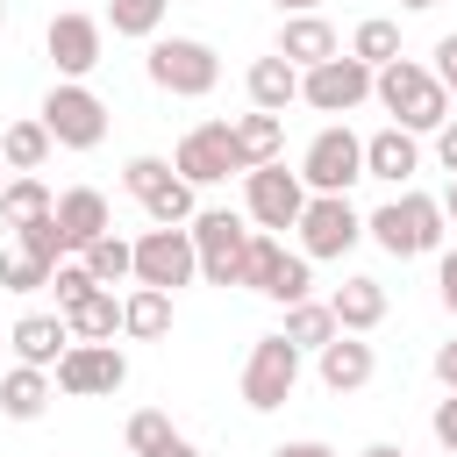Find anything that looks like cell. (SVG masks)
Instances as JSON below:
<instances>
[{
	"label": "cell",
	"instance_id": "obj_15",
	"mask_svg": "<svg viewBox=\"0 0 457 457\" xmlns=\"http://www.w3.org/2000/svg\"><path fill=\"white\" fill-rule=\"evenodd\" d=\"M50 221H57V236H64V250H93V243L114 228V214H107V193H93V186H71V193H57V200H50Z\"/></svg>",
	"mask_w": 457,
	"mask_h": 457
},
{
	"label": "cell",
	"instance_id": "obj_28",
	"mask_svg": "<svg viewBox=\"0 0 457 457\" xmlns=\"http://www.w3.org/2000/svg\"><path fill=\"white\" fill-rule=\"evenodd\" d=\"M50 150H57V143H50L43 121H7V136H0V164H7V171H43Z\"/></svg>",
	"mask_w": 457,
	"mask_h": 457
},
{
	"label": "cell",
	"instance_id": "obj_12",
	"mask_svg": "<svg viewBox=\"0 0 457 457\" xmlns=\"http://www.w3.org/2000/svg\"><path fill=\"white\" fill-rule=\"evenodd\" d=\"M121 378H129V357H121L114 343H71V350L57 357V371H50V386H57V393H71V400L121 393Z\"/></svg>",
	"mask_w": 457,
	"mask_h": 457
},
{
	"label": "cell",
	"instance_id": "obj_35",
	"mask_svg": "<svg viewBox=\"0 0 457 457\" xmlns=\"http://www.w3.org/2000/svg\"><path fill=\"white\" fill-rule=\"evenodd\" d=\"M50 293H57V314H71V307L93 293V271H86L79 257H57V271H50Z\"/></svg>",
	"mask_w": 457,
	"mask_h": 457
},
{
	"label": "cell",
	"instance_id": "obj_22",
	"mask_svg": "<svg viewBox=\"0 0 457 457\" xmlns=\"http://www.w3.org/2000/svg\"><path fill=\"white\" fill-rule=\"evenodd\" d=\"M228 136H236V157H243V171H257V164H278V150H286V114H236L228 121Z\"/></svg>",
	"mask_w": 457,
	"mask_h": 457
},
{
	"label": "cell",
	"instance_id": "obj_13",
	"mask_svg": "<svg viewBox=\"0 0 457 457\" xmlns=\"http://www.w3.org/2000/svg\"><path fill=\"white\" fill-rule=\"evenodd\" d=\"M300 100H307L314 114H350V107L371 100V64H357L350 50H336L328 64L300 71Z\"/></svg>",
	"mask_w": 457,
	"mask_h": 457
},
{
	"label": "cell",
	"instance_id": "obj_41",
	"mask_svg": "<svg viewBox=\"0 0 457 457\" xmlns=\"http://www.w3.org/2000/svg\"><path fill=\"white\" fill-rule=\"evenodd\" d=\"M436 164H443V171L457 179V114H450V121L436 129Z\"/></svg>",
	"mask_w": 457,
	"mask_h": 457
},
{
	"label": "cell",
	"instance_id": "obj_7",
	"mask_svg": "<svg viewBox=\"0 0 457 457\" xmlns=\"http://www.w3.org/2000/svg\"><path fill=\"white\" fill-rule=\"evenodd\" d=\"M186 236H193L200 278H207V286H236V271H243V243H250V221H243L236 207H200V214L186 221Z\"/></svg>",
	"mask_w": 457,
	"mask_h": 457
},
{
	"label": "cell",
	"instance_id": "obj_11",
	"mask_svg": "<svg viewBox=\"0 0 457 457\" xmlns=\"http://www.w3.org/2000/svg\"><path fill=\"white\" fill-rule=\"evenodd\" d=\"M193 278H200V257H193V236L186 228H143L136 236V286L179 293Z\"/></svg>",
	"mask_w": 457,
	"mask_h": 457
},
{
	"label": "cell",
	"instance_id": "obj_36",
	"mask_svg": "<svg viewBox=\"0 0 457 457\" xmlns=\"http://www.w3.org/2000/svg\"><path fill=\"white\" fill-rule=\"evenodd\" d=\"M164 436H171V414H157V407L129 414V450H136V457H150V450H157Z\"/></svg>",
	"mask_w": 457,
	"mask_h": 457
},
{
	"label": "cell",
	"instance_id": "obj_27",
	"mask_svg": "<svg viewBox=\"0 0 457 457\" xmlns=\"http://www.w3.org/2000/svg\"><path fill=\"white\" fill-rule=\"evenodd\" d=\"M50 214V186L36 179V171H14L7 186H0V221L7 228H29V221H43Z\"/></svg>",
	"mask_w": 457,
	"mask_h": 457
},
{
	"label": "cell",
	"instance_id": "obj_14",
	"mask_svg": "<svg viewBox=\"0 0 457 457\" xmlns=\"http://www.w3.org/2000/svg\"><path fill=\"white\" fill-rule=\"evenodd\" d=\"M100 43H107V21H100V14H79V7L50 14V29H43L50 64H57L64 79H79V86H86V71L100 64Z\"/></svg>",
	"mask_w": 457,
	"mask_h": 457
},
{
	"label": "cell",
	"instance_id": "obj_18",
	"mask_svg": "<svg viewBox=\"0 0 457 457\" xmlns=\"http://www.w3.org/2000/svg\"><path fill=\"white\" fill-rule=\"evenodd\" d=\"M7 350H14V364L57 371V357L71 350V328H64V314H21V321L7 328Z\"/></svg>",
	"mask_w": 457,
	"mask_h": 457
},
{
	"label": "cell",
	"instance_id": "obj_45",
	"mask_svg": "<svg viewBox=\"0 0 457 457\" xmlns=\"http://www.w3.org/2000/svg\"><path fill=\"white\" fill-rule=\"evenodd\" d=\"M278 14H321V0H271Z\"/></svg>",
	"mask_w": 457,
	"mask_h": 457
},
{
	"label": "cell",
	"instance_id": "obj_5",
	"mask_svg": "<svg viewBox=\"0 0 457 457\" xmlns=\"http://www.w3.org/2000/svg\"><path fill=\"white\" fill-rule=\"evenodd\" d=\"M357 179H364V136H357L350 121H328V129L300 150V186H307V193H343V200H350Z\"/></svg>",
	"mask_w": 457,
	"mask_h": 457
},
{
	"label": "cell",
	"instance_id": "obj_24",
	"mask_svg": "<svg viewBox=\"0 0 457 457\" xmlns=\"http://www.w3.org/2000/svg\"><path fill=\"white\" fill-rule=\"evenodd\" d=\"M121 336H136V343H164V336H171V293H157V286L121 293Z\"/></svg>",
	"mask_w": 457,
	"mask_h": 457
},
{
	"label": "cell",
	"instance_id": "obj_40",
	"mask_svg": "<svg viewBox=\"0 0 457 457\" xmlns=\"http://www.w3.org/2000/svg\"><path fill=\"white\" fill-rule=\"evenodd\" d=\"M436 293H443V307L457 314V250H443V257H436Z\"/></svg>",
	"mask_w": 457,
	"mask_h": 457
},
{
	"label": "cell",
	"instance_id": "obj_29",
	"mask_svg": "<svg viewBox=\"0 0 457 457\" xmlns=\"http://www.w3.org/2000/svg\"><path fill=\"white\" fill-rule=\"evenodd\" d=\"M79 264L93 271V286H107V293H114L121 278H136V243H121V236L107 228V236H100L93 250H79Z\"/></svg>",
	"mask_w": 457,
	"mask_h": 457
},
{
	"label": "cell",
	"instance_id": "obj_26",
	"mask_svg": "<svg viewBox=\"0 0 457 457\" xmlns=\"http://www.w3.org/2000/svg\"><path fill=\"white\" fill-rule=\"evenodd\" d=\"M293 350H321V343H336L343 328H336V314H328V300H293L286 307V328H278Z\"/></svg>",
	"mask_w": 457,
	"mask_h": 457
},
{
	"label": "cell",
	"instance_id": "obj_19",
	"mask_svg": "<svg viewBox=\"0 0 457 457\" xmlns=\"http://www.w3.org/2000/svg\"><path fill=\"white\" fill-rule=\"evenodd\" d=\"M421 171V136H407V129H378V136H364V179H386V186H407Z\"/></svg>",
	"mask_w": 457,
	"mask_h": 457
},
{
	"label": "cell",
	"instance_id": "obj_10",
	"mask_svg": "<svg viewBox=\"0 0 457 457\" xmlns=\"http://www.w3.org/2000/svg\"><path fill=\"white\" fill-rule=\"evenodd\" d=\"M171 171L200 193V186H221L228 171H243V157H236V136H228V121H193L186 136H179V150H171Z\"/></svg>",
	"mask_w": 457,
	"mask_h": 457
},
{
	"label": "cell",
	"instance_id": "obj_30",
	"mask_svg": "<svg viewBox=\"0 0 457 457\" xmlns=\"http://www.w3.org/2000/svg\"><path fill=\"white\" fill-rule=\"evenodd\" d=\"M350 57H357V64H371V71H378V64H393V57H400V21H393V14H364V21H357V36H350Z\"/></svg>",
	"mask_w": 457,
	"mask_h": 457
},
{
	"label": "cell",
	"instance_id": "obj_34",
	"mask_svg": "<svg viewBox=\"0 0 457 457\" xmlns=\"http://www.w3.org/2000/svg\"><path fill=\"white\" fill-rule=\"evenodd\" d=\"M307 293H314V264H307V257L293 250V257L278 264V278H271V293H264V300H278V307H293V300H307Z\"/></svg>",
	"mask_w": 457,
	"mask_h": 457
},
{
	"label": "cell",
	"instance_id": "obj_51",
	"mask_svg": "<svg viewBox=\"0 0 457 457\" xmlns=\"http://www.w3.org/2000/svg\"><path fill=\"white\" fill-rule=\"evenodd\" d=\"M0 350H7V343H0Z\"/></svg>",
	"mask_w": 457,
	"mask_h": 457
},
{
	"label": "cell",
	"instance_id": "obj_48",
	"mask_svg": "<svg viewBox=\"0 0 457 457\" xmlns=\"http://www.w3.org/2000/svg\"><path fill=\"white\" fill-rule=\"evenodd\" d=\"M400 7H407V14H421V7H436V0H400Z\"/></svg>",
	"mask_w": 457,
	"mask_h": 457
},
{
	"label": "cell",
	"instance_id": "obj_9",
	"mask_svg": "<svg viewBox=\"0 0 457 457\" xmlns=\"http://www.w3.org/2000/svg\"><path fill=\"white\" fill-rule=\"evenodd\" d=\"M300 207H307L300 171H286V164H257V171H243V221H250V228L278 236V228L300 221Z\"/></svg>",
	"mask_w": 457,
	"mask_h": 457
},
{
	"label": "cell",
	"instance_id": "obj_2",
	"mask_svg": "<svg viewBox=\"0 0 457 457\" xmlns=\"http://www.w3.org/2000/svg\"><path fill=\"white\" fill-rule=\"evenodd\" d=\"M443 207L428 200V193H414V186H400L386 207H371L364 214V236L386 250V257H436L443 250Z\"/></svg>",
	"mask_w": 457,
	"mask_h": 457
},
{
	"label": "cell",
	"instance_id": "obj_39",
	"mask_svg": "<svg viewBox=\"0 0 457 457\" xmlns=\"http://www.w3.org/2000/svg\"><path fill=\"white\" fill-rule=\"evenodd\" d=\"M428 428H436V443H443V450L457 457V393H450V400H436V414H428Z\"/></svg>",
	"mask_w": 457,
	"mask_h": 457
},
{
	"label": "cell",
	"instance_id": "obj_16",
	"mask_svg": "<svg viewBox=\"0 0 457 457\" xmlns=\"http://www.w3.org/2000/svg\"><path fill=\"white\" fill-rule=\"evenodd\" d=\"M314 371H321V386H328V393H364V386H371V371H378V350H371L364 336H336V343H321V350H314Z\"/></svg>",
	"mask_w": 457,
	"mask_h": 457
},
{
	"label": "cell",
	"instance_id": "obj_42",
	"mask_svg": "<svg viewBox=\"0 0 457 457\" xmlns=\"http://www.w3.org/2000/svg\"><path fill=\"white\" fill-rule=\"evenodd\" d=\"M271 457H336V450H328L321 436H293V443H278Z\"/></svg>",
	"mask_w": 457,
	"mask_h": 457
},
{
	"label": "cell",
	"instance_id": "obj_21",
	"mask_svg": "<svg viewBox=\"0 0 457 457\" xmlns=\"http://www.w3.org/2000/svg\"><path fill=\"white\" fill-rule=\"evenodd\" d=\"M243 93H250V107H257V114H286V107L300 100V71H293L286 57H250Z\"/></svg>",
	"mask_w": 457,
	"mask_h": 457
},
{
	"label": "cell",
	"instance_id": "obj_49",
	"mask_svg": "<svg viewBox=\"0 0 457 457\" xmlns=\"http://www.w3.org/2000/svg\"><path fill=\"white\" fill-rule=\"evenodd\" d=\"M0 29H7V0H0Z\"/></svg>",
	"mask_w": 457,
	"mask_h": 457
},
{
	"label": "cell",
	"instance_id": "obj_4",
	"mask_svg": "<svg viewBox=\"0 0 457 457\" xmlns=\"http://www.w3.org/2000/svg\"><path fill=\"white\" fill-rule=\"evenodd\" d=\"M36 121L50 129L57 150H100V136H107V100H100L93 86H79V79H57V86L43 93V114H36Z\"/></svg>",
	"mask_w": 457,
	"mask_h": 457
},
{
	"label": "cell",
	"instance_id": "obj_33",
	"mask_svg": "<svg viewBox=\"0 0 457 457\" xmlns=\"http://www.w3.org/2000/svg\"><path fill=\"white\" fill-rule=\"evenodd\" d=\"M50 271L57 264H43L36 250H21V243H7L0 250V293H43L50 286Z\"/></svg>",
	"mask_w": 457,
	"mask_h": 457
},
{
	"label": "cell",
	"instance_id": "obj_47",
	"mask_svg": "<svg viewBox=\"0 0 457 457\" xmlns=\"http://www.w3.org/2000/svg\"><path fill=\"white\" fill-rule=\"evenodd\" d=\"M357 457H407L400 443H371V450H357Z\"/></svg>",
	"mask_w": 457,
	"mask_h": 457
},
{
	"label": "cell",
	"instance_id": "obj_8",
	"mask_svg": "<svg viewBox=\"0 0 457 457\" xmlns=\"http://www.w3.org/2000/svg\"><path fill=\"white\" fill-rule=\"evenodd\" d=\"M293 386H300V350L286 336H257L250 357H243V407L250 414H271V407L293 400Z\"/></svg>",
	"mask_w": 457,
	"mask_h": 457
},
{
	"label": "cell",
	"instance_id": "obj_1",
	"mask_svg": "<svg viewBox=\"0 0 457 457\" xmlns=\"http://www.w3.org/2000/svg\"><path fill=\"white\" fill-rule=\"evenodd\" d=\"M371 100H378V107L393 114V129H407V136H436V129L450 121V93H443L436 71L414 64V57L378 64V71H371Z\"/></svg>",
	"mask_w": 457,
	"mask_h": 457
},
{
	"label": "cell",
	"instance_id": "obj_37",
	"mask_svg": "<svg viewBox=\"0 0 457 457\" xmlns=\"http://www.w3.org/2000/svg\"><path fill=\"white\" fill-rule=\"evenodd\" d=\"M14 243H21V250H36L43 264H57V257H64V236H57V221H50V214H43V221H29V228H14Z\"/></svg>",
	"mask_w": 457,
	"mask_h": 457
},
{
	"label": "cell",
	"instance_id": "obj_25",
	"mask_svg": "<svg viewBox=\"0 0 457 457\" xmlns=\"http://www.w3.org/2000/svg\"><path fill=\"white\" fill-rule=\"evenodd\" d=\"M64 328H71V343H114V328H121V300H114L107 286H93V293L64 314Z\"/></svg>",
	"mask_w": 457,
	"mask_h": 457
},
{
	"label": "cell",
	"instance_id": "obj_17",
	"mask_svg": "<svg viewBox=\"0 0 457 457\" xmlns=\"http://www.w3.org/2000/svg\"><path fill=\"white\" fill-rule=\"evenodd\" d=\"M343 43H336V29L321 21V14H286L278 21V43H271V57H286L293 71H314V64H328Z\"/></svg>",
	"mask_w": 457,
	"mask_h": 457
},
{
	"label": "cell",
	"instance_id": "obj_23",
	"mask_svg": "<svg viewBox=\"0 0 457 457\" xmlns=\"http://www.w3.org/2000/svg\"><path fill=\"white\" fill-rule=\"evenodd\" d=\"M50 393H57V386H50V371H36V364H7V371H0V414H7V421H36V414L50 407Z\"/></svg>",
	"mask_w": 457,
	"mask_h": 457
},
{
	"label": "cell",
	"instance_id": "obj_31",
	"mask_svg": "<svg viewBox=\"0 0 457 457\" xmlns=\"http://www.w3.org/2000/svg\"><path fill=\"white\" fill-rule=\"evenodd\" d=\"M278 264H286V243H278V236H264V228H250V243H243V271H236V286H250V293H271V278H278Z\"/></svg>",
	"mask_w": 457,
	"mask_h": 457
},
{
	"label": "cell",
	"instance_id": "obj_38",
	"mask_svg": "<svg viewBox=\"0 0 457 457\" xmlns=\"http://www.w3.org/2000/svg\"><path fill=\"white\" fill-rule=\"evenodd\" d=\"M428 71H436V86H443V93H450V107H457V29H450V36H436V64H428Z\"/></svg>",
	"mask_w": 457,
	"mask_h": 457
},
{
	"label": "cell",
	"instance_id": "obj_43",
	"mask_svg": "<svg viewBox=\"0 0 457 457\" xmlns=\"http://www.w3.org/2000/svg\"><path fill=\"white\" fill-rule=\"evenodd\" d=\"M436 378H443V393H457V336L436 343Z\"/></svg>",
	"mask_w": 457,
	"mask_h": 457
},
{
	"label": "cell",
	"instance_id": "obj_32",
	"mask_svg": "<svg viewBox=\"0 0 457 457\" xmlns=\"http://www.w3.org/2000/svg\"><path fill=\"white\" fill-rule=\"evenodd\" d=\"M164 14H171V0H107V29L114 36H136V43H157Z\"/></svg>",
	"mask_w": 457,
	"mask_h": 457
},
{
	"label": "cell",
	"instance_id": "obj_6",
	"mask_svg": "<svg viewBox=\"0 0 457 457\" xmlns=\"http://www.w3.org/2000/svg\"><path fill=\"white\" fill-rule=\"evenodd\" d=\"M300 257L307 264H328V257H350L357 243H364V214L343 200V193H307V207H300Z\"/></svg>",
	"mask_w": 457,
	"mask_h": 457
},
{
	"label": "cell",
	"instance_id": "obj_44",
	"mask_svg": "<svg viewBox=\"0 0 457 457\" xmlns=\"http://www.w3.org/2000/svg\"><path fill=\"white\" fill-rule=\"evenodd\" d=\"M150 457H200V443H186V436H179V428H171V436H164V443H157V450H150Z\"/></svg>",
	"mask_w": 457,
	"mask_h": 457
},
{
	"label": "cell",
	"instance_id": "obj_3",
	"mask_svg": "<svg viewBox=\"0 0 457 457\" xmlns=\"http://www.w3.org/2000/svg\"><path fill=\"white\" fill-rule=\"evenodd\" d=\"M143 71H150V86L171 93V100H207V93L221 86V57H214V43H200V36H157L150 57H143Z\"/></svg>",
	"mask_w": 457,
	"mask_h": 457
},
{
	"label": "cell",
	"instance_id": "obj_20",
	"mask_svg": "<svg viewBox=\"0 0 457 457\" xmlns=\"http://www.w3.org/2000/svg\"><path fill=\"white\" fill-rule=\"evenodd\" d=\"M328 314H336V328H343V336H371V328L386 321V286H378V278H364V271H350V278L328 293Z\"/></svg>",
	"mask_w": 457,
	"mask_h": 457
},
{
	"label": "cell",
	"instance_id": "obj_46",
	"mask_svg": "<svg viewBox=\"0 0 457 457\" xmlns=\"http://www.w3.org/2000/svg\"><path fill=\"white\" fill-rule=\"evenodd\" d=\"M436 207H443V221H457V179L443 186V200H436Z\"/></svg>",
	"mask_w": 457,
	"mask_h": 457
},
{
	"label": "cell",
	"instance_id": "obj_50",
	"mask_svg": "<svg viewBox=\"0 0 457 457\" xmlns=\"http://www.w3.org/2000/svg\"><path fill=\"white\" fill-rule=\"evenodd\" d=\"M7 179H14V171H7V164H0V186H7Z\"/></svg>",
	"mask_w": 457,
	"mask_h": 457
}]
</instances>
